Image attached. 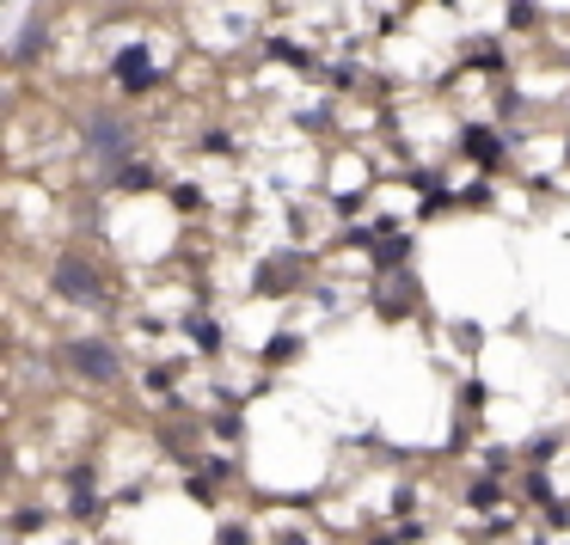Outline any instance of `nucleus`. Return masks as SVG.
Wrapping results in <instances>:
<instances>
[{
	"mask_svg": "<svg viewBox=\"0 0 570 545\" xmlns=\"http://www.w3.org/2000/svg\"><path fill=\"white\" fill-rule=\"evenodd\" d=\"M68 361H75V374H87V380H99V386H111L117 374H124L117 349L99 344V337H80V344H68Z\"/></svg>",
	"mask_w": 570,
	"mask_h": 545,
	"instance_id": "nucleus-1",
	"label": "nucleus"
},
{
	"mask_svg": "<svg viewBox=\"0 0 570 545\" xmlns=\"http://www.w3.org/2000/svg\"><path fill=\"white\" fill-rule=\"evenodd\" d=\"M92 148H105V153H124V129H117V123H92Z\"/></svg>",
	"mask_w": 570,
	"mask_h": 545,
	"instance_id": "nucleus-4",
	"label": "nucleus"
},
{
	"mask_svg": "<svg viewBox=\"0 0 570 545\" xmlns=\"http://www.w3.org/2000/svg\"><path fill=\"white\" fill-rule=\"evenodd\" d=\"M56 295L68 300H99V270L87 258H56Z\"/></svg>",
	"mask_w": 570,
	"mask_h": 545,
	"instance_id": "nucleus-2",
	"label": "nucleus"
},
{
	"mask_svg": "<svg viewBox=\"0 0 570 545\" xmlns=\"http://www.w3.org/2000/svg\"><path fill=\"white\" fill-rule=\"evenodd\" d=\"M117 80H124L129 92H141V87H154V80H160V68H154L148 43H129V50L117 56Z\"/></svg>",
	"mask_w": 570,
	"mask_h": 545,
	"instance_id": "nucleus-3",
	"label": "nucleus"
},
{
	"mask_svg": "<svg viewBox=\"0 0 570 545\" xmlns=\"http://www.w3.org/2000/svg\"><path fill=\"white\" fill-rule=\"evenodd\" d=\"M466 148H472V153H484V160H497V136H484V129H472Z\"/></svg>",
	"mask_w": 570,
	"mask_h": 545,
	"instance_id": "nucleus-5",
	"label": "nucleus"
}]
</instances>
